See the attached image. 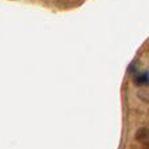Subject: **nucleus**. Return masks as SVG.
I'll return each instance as SVG.
<instances>
[{"mask_svg":"<svg viewBox=\"0 0 149 149\" xmlns=\"http://www.w3.org/2000/svg\"><path fill=\"white\" fill-rule=\"evenodd\" d=\"M134 81L137 85H149V71H137L134 73Z\"/></svg>","mask_w":149,"mask_h":149,"instance_id":"obj_1","label":"nucleus"},{"mask_svg":"<svg viewBox=\"0 0 149 149\" xmlns=\"http://www.w3.org/2000/svg\"><path fill=\"white\" fill-rule=\"evenodd\" d=\"M136 139L139 140V141L144 143V144H148L149 143V131L148 128H145V127H143V128H139L136 132Z\"/></svg>","mask_w":149,"mask_h":149,"instance_id":"obj_2","label":"nucleus"},{"mask_svg":"<svg viewBox=\"0 0 149 149\" xmlns=\"http://www.w3.org/2000/svg\"><path fill=\"white\" fill-rule=\"evenodd\" d=\"M136 72H137V63L134 60L128 67V73H136Z\"/></svg>","mask_w":149,"mask_h":149,"instance_id":"obj_3","label":"nucleus"},{"mask_svg":"<svg viewBox=\"0 0 149 149\" xmlns=\"http://www.w3.org/2000/svg\"><path fill=\"white\" fill-rule=\"evenodd\" d=\"M147 145H148V149H149V143H148V144H147Z\"/></svg>","mask_w":149,"mask_h":149,"instance_id":"obj_4","label":"nucleus"}]
</instances>
